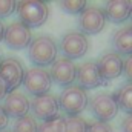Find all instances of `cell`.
Instances as JSON below:
<instances>
[{"label":"cell","mask_w":132,"mask_h":132,"mask_svg":"<svg viewBox=\"0 0 132 132\" xmlns=\"http://www.w3.org/2000/svg\"><path fill=\"white\" fill-rule=\"evenodd\" d=\"M114 97L118 104V109H123L128 115H132V83L123 85L114 94Z\"/></svg>","instance_id":"cell-17"},{"label":"cell","mask_w":132,"mask_h":132,"mask_svg":"<svg viewBox=\"0 0 132 132\" xmlns=\"http://www.w3.org/2000/svg\"><path fill=\"white\" fill-rule=\"evenodd\" d=\"M88 132H114V129L109 123L94 121V123L88 125Z\"/></svg>","instance_id":"cell-23"},{"label":"cell","mask_w":132,"mask_h":132,"mask_svg":"<svg viewBox=\"0 0 132 132\" xmlns=\"http://www.w3.org/2000/svg\"><path fill=\"white\" fill-rule=\"evenodd\" d=\"M86 2L83 0H71V2H60V8L66 11L68 14H80L85 8H86Z\"/></svg>","instance_id":"cell-21"},{"label":"cell","mask_w":132,"mask_h":132,"mask_svg":"<svg viewBox=\"0 0 132 132\" xmlns=\"http://www.w3.org/2000/svg\"><path fill=\"white\" fill-rule=\"evenodd\" d=\"M59 109H62L68 117H78L89 104V97L85 89L77 85L68 86L59 95Z\"/></svg>","instance_id":"cell-2"},{"label":"cell","mask_w":132,"mask_h":132,"mask_svg":"<svg viewBox=\"0 0 132 132\" xmlns=\"http://www.w3.org/2000/svg\"><path fill=\"white\" fill-rule=\"evenodd\" d=\"M121 132H132V115H126L120 125Z\"/></svg>","instance_id":"cell-25"},{"label":"cell","mask_w":132,"mask_h":132,"mask_svg":"<svg viewBox=\"0 0 132 132\" xmlns=\"http://www.w3.org/2000/svg\"><path fill=\"white\" fill-rule=\"evenodd\" d=\"M60 49H62L65 59H68V60L80 59L88 52L89 40L80 31H71L63 35V38L60 42Z\"/></svg>","instance_id":"cell-7"},{"label":"cell","mask_w":132,"mask_h":132,"mask_svg":"<svg viewBox=\"0 0 132 132\" xmlns=\"http://www.w3.org/2000/svg\"><path fill=\"white\" fill-rule=\"evenodd\" d=\"M37 121L32 115H25L22 118H17L14 123L12 132H37Z\"/></svg>","instance_id":"cell-19"},{"label":"cell","mask_w":132,"mask_h":132,"mask_svg":"<svg viewBox=\"0 0 132 132\" xmlns=\"http://www.w3.org/2000/svg\"><path fill=\"white\" fill-rule=\"evenodd\" d=\"M8 121H9V117H8V114L5 112L3 106L0 104V131H5V129H6Z\"/></svg>","instance_id":"cell-26"},{"label":"cell","mask_w":132,"mask_h":132,"mask_svg":"<svg viewBox=\"0 0 132 132\" xmlns=\"http://www.w3.org/2000/svg\"><path fill=\"white\" fill-rule=\"evenodd\" d=\"M123 74L132 83V55H129L126 60H123Z\"/></svg>","instance_id":"cell-24"},{"label":"cell","mask_w":132,"mask_h":132,"mask_svg":"<svg viewBox=\"0 0 132 132\" xmlns=\"http://www.w3.org/2000/svg\"><path fill=\"white\" fill-rule=\"evenodd\" d=\"M75 74H77V66L72 60H68L65 57L57 59L52 65H51V80L62 86V88H68L72 86V83L75 81Z\"/></svg>","instance_id":"cell-11"},{"label":"cell","mask_w":132,"mask_h":132,"mask_svg":"<svg viewBox=\"0 0 132 132\" xmlns=\"http://www.w3.org/2000/svg\"><path fill=\"white\" fill-rule=\"evenodd\" d=\"M131 19H132V15H131ZM131 26H132V25H131Z\"/></svg>","instance_id":"cell-31"},{"label":"cell","mask_w":132,"mask_h":132,"mask_svg":"<svg viewBox=\"0 0 132 132\" xmlns=\"http://www.w3.org/2000/svg\"><path fill=\"white\" fill-rule=\"evenodd\" d=\"M23 85L29 94H32L34 97H38V95H45L49 92L52 86V80L46 69L32 68L29 71H25Z\"/></svg>","instance_id":"cell-5"},{"label":"cell","mask_w":132,"mask_h":132,"mask_svg":"<svg viewBox=\"0 0 132 132\" xmlns=\"http://www.w3.org/2000/svg\"><path fill=\"white\" fill-rule=\"evenodd\" d=\"M17 9V2L12 0H0V19H6L9 17L14 11Z\"/></svg>","instance_id":"cell-22"},{"label":"cell","mask_w":132,"mask_h":132,"mask_svg":"<svg viewBox=\"0 0 132 132\" xmlns=\"http://www.w3.org/2000/svg\"><path fill=\"white\" fill-rule=\"evenodd\" d=\"M19 22L23 23L26 28H38L42 26L49 15V8L45 2H20L17 5Z\"/></svg>","instance_id":"cell-3"},{"label":"cell","mask_w":132,"mask_h":132,"mask_svg":"<svg viewBox=\"0 0 132 132\" xmlns=\"http://www.w3.org/2000/svg\"><path fill=\"white\" fill-rule=\"evenodd\" d=\"M89 108L92 115L97 118V121H103V123H108L109 120L115 118L120 111L114 94H108V92H101L92 97Z\"/></svg>","instance_id":"cell-4"},{"label":"cell","mask_w":132,"mask_h":132,"mask_svg":"<svg viewBox=\"0 0 132 132\" xmlns=\"http://www.w3.org/2000/svg\"><path fill=\"white\" fill-rule=\"evenodd\" d=\"M23 77H25V68L20 60L8 57L0 62V78L6 83L9 92L17 91V88L23 83Z\"/></svg>","instance_id":"cell-8"},{"label":"cell","mask_w":132,"mask_h":132,"mask_svg":"<svg viewBox=\"0 0 132 132\" xmlns=\"http://www.w3.org/2000/svg\"><path fill=\"white\" fill-rule=\"evenodd\" d=\"M95 63H97L100 75L103 77L104 81L115 80L117 77L123 74V59L117 52H108L101 55L100 60Z\"/></svg>","instance_id":"cell-13"},{"label":"cell","mask_w":132,"mask_h":132,"mask_svg":"<svg viewBox=\"0 0 132 132\" xmlns=\"http://www.w3.org/2000/svg\"><path fill=\"white\" fill-rule=\"evenodd\" d=\"M0 132H9V131H6V129H5V131H0Z\"/></svg>","instance_id":"cell-29"},{"label":"cell","mask_w":132,"mask_h":132,"mask_svg":"<svg viewBox=\"0 0 132 132\" xmlns=\"http://www.w3.org/2000/svg\"><path fill=\"white\" fill-rule=\"evenodd\" d=\"M29 111L32 112L34 118H38L42 121L51 120L54 117L59 115V101L57 97L51 95V94H45V95H38L34 97L29 101Z\"/></svg>","instance_id":"cell-10"},{"label":"cell","mask_w":132,"mask_h":132,"mask_svg":"<svg viewBox=\"0 0 132 132\" xmlns=\"http://www.w3.org/2000/svg\"><path fill=\"white\" fill-rule=\"evenodd\" d=\"M106 25L104 11L98 6H86L78 14V28L81 34H98Z\"/></svg>","instance_id":"cell-6"},{"label":"cell","mask_w":132,"mask_h":132,"mask_svg":"<svg viewBox=\"0 0 132 132\" xmlns=\"http://www.w3.org/2000/svg\"><path fill=\"white\" fill-rule=\"evenodd\" d=\"M3 34H5V26H3V23L0 20V42L3 40Z\"/></svg>","instance_id":"cell-28"},{"label":"cell","mask_w":132,"mask_h":132,"mask_svg":"<svg viewBox=\"0 0 132 132\" xmlns=\"http://www.w3.org/2000/svg\"><path fill=\"white\" fill-rule=\"evenodd\" d=\"M112 45L120 57L132 55V26H125L118 29L112 37Z\"/></svg>","instance_id":"cell-16"},{"label":"cell","mask_w":132,"mask_h":132,"mask_svg":"<svg viewBox=\"0 0 132 132\" xmlns=\"http://www.w3.org/2000/svg\"><path fill=\"white\" fill-rule=\"evenodd\" d=\"M75 80H77V86H80L81 89H94L103 86L106 81L103 80V77L100 75L98 68L95 62H85L77 68V74H75Z\"/></svg>","instance_id":"cell-12"},{"label":"cell","mask_w":132,"mask_h":132,"mask_svg":"<svg viewBox=\"0 0 132 132\" xmlns=\"http://www.w3.org/2000/svg\"><path fill=\"white\" fill-rule=\"evenodd\" d=\"M8 94H9V89H8V86H6V83L0 78V101L6 98Z\"/></svg>","instance_id":"cell-27"},{"label":"cell","mask_w":132,"mask_h":132,"mask_svg":"<svg viewBox=\"0 0 132 132\" xmlns=\"http://www.w3.org/2000/svg\"><path fill=\"white\" fill-rule=\"evenodd\" d=\"M104 15L112 23H123L132 15V2L125 0H112L104 6Z\"/></svg>","instance_id":"cell-15"},{"label":"cell","mask_w":132,"mask_h":132,"mask_svg":"<svg viewBox=\"0 0 132 132\" xmlns=\"http://www.w3.org/2000/svg\"><path fill=\"white\" fill-rule=\"evenodd\" d=\"M65 132H88V123L81 117H69L65 121Z\"/></svg>","instance_id":"cell-20"},{"label":"cell","mask_w":132,"mask_h":132,"mask_svg":"<svg viewBox=\"0 0 132 132\" xmlns=\"http://www.w3.org/2000/svg\"><path fill=\"white\" fill-rule=\"evenodd\" d=\"M5 45L11 49H25L31 45L32 42V34L31 29L26 28L20 22H12L11 25L6 26L5 34H3Z\"/></svg>","instance_id":"cell-9"},{"label":"cell","mask_w":132,"mask_h":132,"mask_svg":"<svg viewBox=\"0 0 132 132\" xmlns=\"http://www.w3.org/2000/svg\"><path fill=\"white\" fill-rule=\"evenodd\" d=\"M59 48L55 42L48 35H38L37 38H32L31 45L28 46V57L31 63L35 65V68H45L52 65L57 60Z\"/></svg>","instance_id":"cell-1"},{"label":"cell","mask_w":132,"mask_h":132,"mask_svg":"<svg viewBox=\"0 0 132 132\" xmlns=\"http://www.w3.org/2000/svg\"><path fill=\"white\" fill-rule=\"evenodd\" d=\"M3 109L8 114V117H12L15 120L22 118L29 114V98L19 91H12L6 95Z\"/></svg>","instance_id":"cell-14"},{"label":"cell","mask_w":132,"mask_h":132,"mask_svg":"<svg viewBox=\"0 0 132 132\" xmlns=\"http://www.w3.org/2000/svg\"><path fill=\"white\" fill-rule=\"evenodd\" d=\"M65 117L57 115L37 126V132H65Z\"/></svg>","instance_id":"cell-18"},{"label":"cell","mask_w":132,"mask_h":132,"mask_svg":"<svg viewBox=\"0 0 132 132\" xmlns=\"http://www.w3.org/2000/svg\"><path fill=\"white\" fill-rule=\"evenodd\" d=\"M0 62H2V55H0Z\"/></svg>","instance_id":"cell-30"}]
</instances>
